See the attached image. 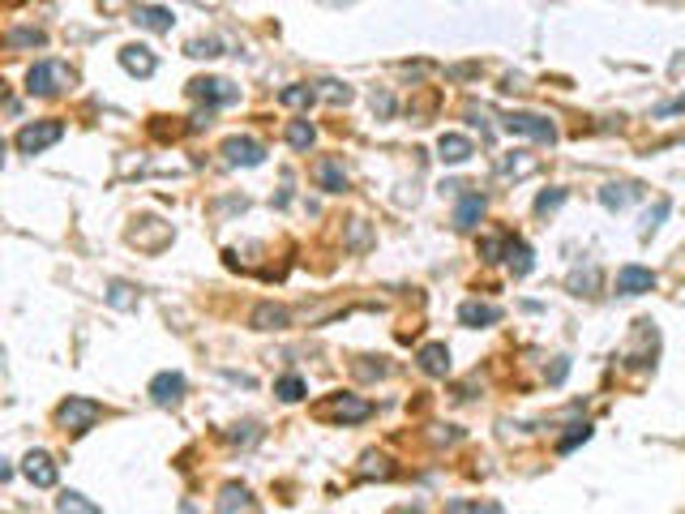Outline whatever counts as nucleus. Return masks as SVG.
Segmentation results:
<instances>
[{
	"instance_id": "7",
	"label": "nucleus",
	"mask_w": 685,
	"mask_h": 514,
	"mask_svg": "<svg viewBox=\"0 0 685 514\" xmlns=\"http://www.w3.org/2000/svg\"><path fill=\"white\" fill-rule=\"evenodd\" d=\"M322 412L335 416V421H342V425H360V421L373 416V403H369V399H356V394H335Z\"/></svg>"
},
{
	"instance_id": "13",
	"label": "nucleus",
	"mask_w": 685,
	"mask_h": 514,
	"mask_svg": "<svg viewBox=\"0 0 685 514\" xmlns=\"http://www.w3.org/2000/svg\"><path fill=\"white\" fill-rule=\"evenodd\" d=\"M121 70L134 77H150L159 70V61H154V52L150 48H141V43H129V48H121Z\"/></svg>"
},
{
	"instance_id": "14",
	"label": "nucleus",
	"mask_w": 685,
	"mask_h": 514,
	"mask_svg": "<svg viewBox=\"0 0 685 514\" xmlns=\"http://www.w3.org/2000/svg\"><path fill=\"white\" fill-rule=\"evenodd\" d=\"M249 326H253V330H287V326H291V313H287L283 304H271V300H266V304H258V309L249 313Z\"/></svg>"
},
{
	"instance_id": "27",
	"label": "nucleus",
	"mask_w": 685,
	"mask_h": 514,
	"mask_svg": "<svg viewBox=\"0 0 685 514\" xmlns=\"http://www.w3.org/2000/svg\"><path fill=\"white\" fill-rule=\"evenodd\" d=\"M185 52H189V57H198V61H202V57L210 61V57H223V43H219V39H194Z\"/></svg>"
},
{
	"instance_id": "16",
	"label": "nucleus",
	"mask_w": 685,
	"mask_h": 514,
	"mask_svg": "<svg viewBox=\"0 0 685 514\" xmlns=\"http://www.w3.org/2000/svg\"><path fill=\"white\" fill-rule=\"evenodd\" d=\"M472 138H463V134H441V142H437V154H441V163H468L472 159Z\"/></svg>"
},
{
	"instance_id": "18",
	"label": "nucleus",
	"mask_w": 685,
	"mask_h": 514,
	"mask_svg": "<svg viewBox=\"0 0 685 514\" xmlns=\"http://www.w3.org/2000/svg\"><path fill=\"white\" fill-rule=\"evenodd\" d=\"M313 180H317L326 193H342V189H347V176H342V167L335 159H322V163L313 167Z\"/></svg>"
},
{
	"instance_id": "28",
	"label": "nucleus",
	"mask_w": 685,
	"mask_h": 514,
	"mask_svg": "<svg viewBox=\"0 0 685 514\" xmlns=\"http://www.w3.org/2000/svg\"><path fill=\"white\" fill-rule=\"evenodd\" d=\"M630 198H634L630 185H609V189H600V202H605V206H616V211H621Z\"/></svg>"
},
{
	"instance_id": "19",
	"label": "nucleus",
	"mask_w": 685,
	"mask_h": 514,
	"mask_svg": "<svg viewBox=\"0 0 685 514\" xmlns=\"http://www.w3.org/2000/svg\"><path fill=\"white\" fill-rule=\"evenodd\" d=\"M108 304L121 309V313H129V309H137V288L125 284V279H112V284H108Z\"/></svg>"
},
{
	"instance_id": "21",
	"label": "nucleus",
	"mask_w": 685,
	"mask_h": 514,
	"mask_svg": "<svg viewBox=\"0 0 685 514\" xmlns=\"http://www.w3.org/2000/svg\"><path fill=\"white\" fill-rule=\"evenodd\" d=\"M274 394H278L283 403H300V399L309 394V386H304V377L287 373V377H278V381H274Z\"/></svg>"
},
{
	"instance_id": "5",
	"label": "nucleus",
	"mask_w": 685,
	"mask_h": 514,
	"mask_svg": "<svg viewBox=\"0 0 685 514\" xmlns=\"http://www.w3.org/2000/svg\"><path fill=\"white\" fill-rule=\"evenodd\" d=\"M506 129H510V134H523V138H536V142H552V138H557L552 121H548V116H536V112H510V116H506Z\"/></svg>"
},
{
	"instance_id": "11",
	"label": "nucleus",
	"mask_w": 685,
	"mask_h": 514,
	"mask_svg": "<svg viewBox=\"0 0 685 514\" xmlns=\"http://www.w3.org/2000/svg\"><path fill=\"white\" fill-rule=\"evenodd\" d=\"M656 288V275L647 266H621L616 271V296H643Z\"/></svg>"
},
{
	"instance_id": "30",
	"label": "nucleus",
	"mask_w": 685,
	"mask_h": 514,
	"mask_svg": "<svg viewBox=\"0 0 685 514\" xmlns=\"http://www.w3.org/2000/svg\"><path fill=\"white\" fill-rule=\"evenodd\" d=\"M561 198H565V193H545V198L536 202V211H548V206H561Z\"/></svg>"
},
{
	"instance_id": "6",
	"label": "nucleus",
	"mask_w": 685,
	"mask_h": 514,
	"mask_svg": "<svg viewBox=\"0 0 685 514\" xmlns=\"http://www.w3.org/2000/svg\"><path fill=\"white\" fill-rule=\"evenodd\" d=\"M214 514H258V502H253L249 485H240V480L223 485L219 498H214Z\"/></svg>"
},
{
	"instance_id": "26",
	"label": "nucleus",
	"mask_w": 685,
	"mask_h": 514,
	"mask_svg": "<svg viewBox=\"0 0 685 514\" xmlns=\"http://www.w3.org/2000/svg\"><path fill=\"white\" fill-rule=\"evenodd\" d=\"M0 43H4V48H39V43H43V30H9Z\"/></svg>"
},
{
	"instance_id": "10",
	"label": "nucleus",
	"mask_w": 685,
	"mask_h": 514,
	"mask_svg": "<svg viewBox=\"0 0 685 514\" xmlns=\"http://www.w3.org/2000/svg\"><path fill=\"white\" fill-rule=\"evenodd\" d=\"M150 399H154L159 408L180 403V399H185V377H180V373H154V377H150Z\"/></svg>"
},
{
	"instance_id": "23",
	"label": "nucleus",
	"mask_w": 685,
	"mask_h": 514,
	"mask_svg": "<svg viewBox=\"0 0 685 514\" xmlns=\"http://www.w3.org/2000/svg\"><path fill=\"white\" fill-rule=\"evenodd\" d=\"M313 99H317V86H287V90L278 95L283 108H309Z\"/></svg>"
},
{
	"instance_id": "3",
	"label": "nucleus",
	"mask_w": 685,
	"mask_h": 514,
	"mask_svg": "<svg viewBox=\"0 0 685 514\" xmlns=\"http://www.w3.org/2000/svg\"><path fill=\"white\" fill-rule=\"evenodd\" d=\"M61 138H65V125H61V121H35V125H22V129H17L13 147L22 150V154H43L48 147H57Z\"/></svg>"
},
{
	"instance_id": "8",
	"label": "nucleus",
	"mask_w": 685,
	"mask_h": 514,
	"mask_svg": "<svg viewBox=\"0 0 685 514\" xmlns=\"http://www.w3.org/2000/svg\"><path fill=\"white\" fill-rule=\"evenodd\" d=\"M223 159H227L232 167H258V163L266 159V147H262L258 138H227V142H223Z\"/></svg>"
},
{
	"instance_id": "12",
	"label": "nucleus",
	"mask_w": 685,
	"mask_h": 514,
	"mask_svg": "<svg viewBox=\"0 0 685 514\" xmlns=\"http://www.w3.org/2000/svg\"><path fill=\"white\" fill-rule=\"evenodd\" d=\"M134 22L141 26V30H154V35H167V30L176 26L172 9H163V4H137V9H134Z\"/></svg>"
},
{
	"instance_id": "9",
	"label": "nucleus",
	"mask_w": 685,
	"mask_h": 514,
	"mask_svg": "<svg viewBox=\"0 0 685 514\" xmlns=\"http://www.w3.org/2000/svg\"><path fill=\"white\" fill-rule=\"evenodd\" d=\"M189 95L214 108V103H232V99H236V86L223 82V77H194V82H189Z\"/></svg>"
},
{
	"instance_id": "15",
	"label": "nucleus",
	"mask_w": 685,
	"mask_h": 514,
	"mask_svg": "<svg viewBox=\"0 0 685 514\" xmlns=\"http://www.w3.org/2000/svg\"><path fill=\"white\" fill-rule=\"evenodd\" d=\"M415 361H420V368H424L428 377H446V373H450V348H446V343H424Z\"/></svg>"
},
{
	"instance_id": "17",
	"label": "nucleus",
	"mask_w": 685,
	"mask_h": 514,
	"mask_svg": "<svg viewBox=\"0 0 685 514\" xmlns=\"http://www.w3.org/2000/svg\"><path fill=\"white\" fill-rule=\"evenodd\" d=\"M459 322H463V326H493V322H501V309H497V304L468 300V304L459 309Z\"/></svg>"
},
{
	"instance_id": "24",
	"label": "nucleus",
	"mask_w": 685,
	"mask_h": 514,
	"mask_svg": "<svg viewBox=\"0 0 685 514\" xmlns=\"http://www.w3.org/2000/svg\"><path fill=\"white\" fill-rule=\"evenodd\" d=\"M506 249H510V258H506L510 271H514V275H527V271H532V249H527L523 240H506Z\"/></svg>"
},
{
	"instance_id": "2",
	"label": "nucleus",
	"mask_w": 685,
	"mask_h": 514,
	"mask_svg": "<svg viewBox=\"0 0 685 514\" xmlns=\"http://www.w3.org/2000/svg\"><path fill=\"white\" fill-rule=\"evenodd\" d=\"M99 416H103V408H99L95 399H82V394H68L65 403L57 408V425L65 429L68 438H82V434H90V429L99 425Z\"/></svg>"
},
{
	"instance_id": "31",
	"label": "nucleus",
	"mask_w": 685,
	"mask_h": 514,
	"mask_svg": "<svg viewBox=\"0 0 685 514\" xmlns=\"http://www.w3.org/2000/svg\"><path fill=\"white\" fill-rule=\"evenodd\" d=\"M9 476H13V472H9V463L0 459V480H9Z\"/></svg>"
},
{
	"instance_id": "29",
	"label": "nucleus",
	"mask_w": 685,
	"mask_h": 514,
	"mask_svg": "<svg viewBox=\"0 0 685 514\" xmlns=\"http://www.w3.org/2000/svg\"><path fill=\"white\" fill-rule=\"evenodd\" d=\"M322 86H326V90H317V95H326L331 103H347V99H351V90L339 86V82H322Z\"/></svg>"
},
{
	"instance_id": "22",
	"label": "nucleus",
	"mask_w": 685,
	"mask_h": 514,
	"mask_svg": "<svg viewBox=\"0 0 685 514\" xmlns=\"http://www.w3.org/2000/svg\"><path fill=\"white\" fill-rule=\"evenodd\" d=\"M313 142H317V129H313L309 121H291V125H287V147L291 150H309Z\"/></svg>"
},
{
	"instance_id": "32",
	"label": "nucleus",
	"mask_w": 685,
	"mask_h": 514,
	"mask_svg": "<svg viewBox=\"0 0 685 514\" xmlns=\"http://www.w3.org/2000/svg\"><path fill=\"white\" fill-rule=\"evenodd\" d=\"M4 150H9V147H4V142H0V167H4Z\"/></svg>"
},
{
	"instance_id": "1",
	"label": "nucleus",
	"mask_w": 685,
	"mask_h": 514,
	"mask_svg": "<svg viewBox=\"0 0 685 514\" xmlns=\"http://www.w3.org/2000/svg\"><path fill=\"white\" fill-rule=\"evenodd\" d=\"M73 82H77V74L68 70L65 61H39V65H30V74H26V95H35V99H57V95L73 90Z\"/></svg>"
},
{
	"instance_id": "20",
	"label": "nucleus",
	"mask_w": 685,
	"mask_h": 514,
	"mask_svg": "<svg viewBox=\"0 0 685 514\" xmlns=\"http://www.w3.org/2000/svg\"><path fill=\"white\" fill-rule=\"evenodd\" d=\"M57 511L61 514H103V506H95L86 493H73V489H65V493L57 498Z\"/></svg>"
},
{
	"instance_id": "4",
	"label": "nucleus",
	"mask_w": 685,
	"mask_h": 514,
	"mask_svg": "<svg viewBox=\"0 0 685 514\" xmlns=\"http://www.w3.org/2000/svg\"><path fill=\"white\" fill-rule=\"evenodd\" d=\"M22 476H26L35 489H57V480H61V472H57V463H52L48 450H30V454L22 459Z\"/></svg>"
},
{
	"instance_id": "25",
	"label": "nucleus",
	"mask_w": 685,
	"mask_h": 514,
	"mask_svg": "<svg viewBox=\"0 0 685 514\" xmlns=\"http://www.w3.org/2000/svg\"><path fill=\"white\" fill-rule=\"evenodd\" d=\"M479 215H484V198H463L459 211H454V223L459 227H476Z\"/></svg>"
}]
</instances>
